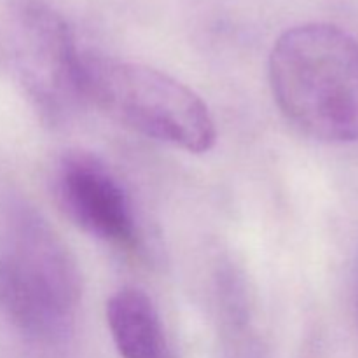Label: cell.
Returning a JSON list of instances; mask_svg holds the SVG:
<instances>
[{
    "label": "cell",
    "instance_id": "obj_1",
    "mask_svg": "<svg viewBox=\"0 0 358 358\" xmlns=\"http://www.w3.org/2000/svg\"><path fill=\"white\" fill-rule=\"evenodd\" d=\"M275 101L301 133L327 143L358 140V42L329 23L278 37L269 56Z\"/></svg>",
    "mask_w": 358,
    "mask_h": 358
},
{
    "label": "cell",
    "instance_id": "obj_2",
    "mask_svg": "<svg viewBox=\"0 0 358 358\" xmlns=\"http://www.w3.org/2000/svg\"><path fill=\"white\" fill-rule=\"evenodd\" d=\"M72 252L38 213L17 205L0 227V315L37 341L65 339L80 303Z\"/></svg>",
    "mask_w": 358,
    "mask_h": 358
},
{
    "label": "cell",
    "instance_id": "obj_3",
    "mask_svg": "<svg viewBox=\"0 0 358 358\" xmlns=\"http://www.w3.org/2000/svg\"><path fill=\"white\" fill-rule=\"evenodd\" d=\"M79 94L112 121L177 149L203 154L217 142L208 105L152 66L83 52Z\"/></svg>",
    "mask_w": 358,
    "mask_h": 358
},
{
    "label": "cell",
    "instance_id": "obj_4",
    "mask_svg": "<svg viewBox=\"0 0 358 358\" xmlns=\"http://www.w3.org/2000/svg\"><path fill=\"white\" fill-rule=\"evenodd\" d=\"M55 192L63 213L90 236L124 248L138 243L131 199L98 157L84 152L63 157L56 170Z\"/></svg>",
    "mask_w": 358,
    "mask_h": 358
},
{
    "label": "cell",
    "instance_id": "obj_5",
    "mask_svg": "<svg viewBox=\"0 0 358 358\" xmlns=\"http://www.w3.org/2000/svg\"><path fill=\"white\" fill-rule=\"evenodd\" d=\"M83 51L73 31L49 7H31L24 14L23 84L35 107L51 121L63 117L72 105L83 103L79 66Z\"/></svg>",
    "mask_w": 358,
    "mask_h": 358
},
{
    "label": "cell",
    "instance_id": "obj_6",
    "mask_svg": "<svg viewBox=\"0 0 358 358\" xmlns=\"http://www.w3.org/2000/svg\"><path fill=\"white\" fill-rule=\"evenodd\" d=\"M107 325L122 358H170L164 325L143 290L124 287L107 301Z\"/></svg>",
    "mask_w": 358,
    "mask_h": 358
},
{
    "label": "cell",
    "instance_id": "obj_7",
    "mask_svg": "<svg viewBox=\"0 0 358 358\" xmlns=\"http://www.w3.org/2000/svg\"><path fill=\"white\" fill-rule=\"evenodd\" d=\"M226 358H264V353L257 343L245 339V341L234 343Z\"/></svg>",
    "mask_w": 358,
    "mask_h": 358
},
{
    "label": "cell",
    "instance_id": "obj_8",
    "mask_svg": "<svg viewBox=\"0 0 358 358\" xmlns=\"http://www.w3.org/2000/svg\"><path fill=\"white\" fill-rule=\"evenodd\" d=\"M357 311H358V259H357Z\"/></svg>",
    "mask_w": 358,
    "mask_h": 358
}]
</instances>
